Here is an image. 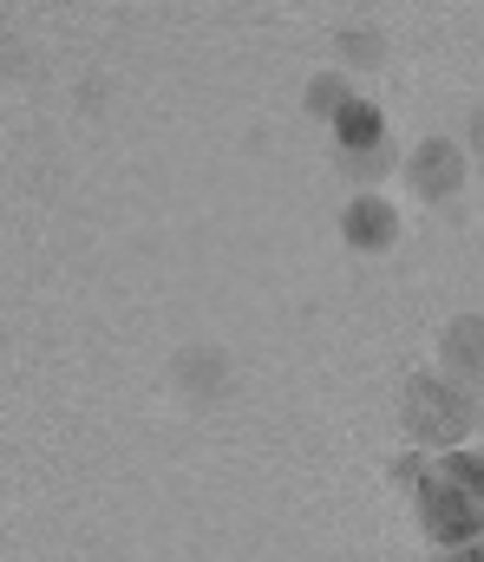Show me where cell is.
<instances>
[{
  "label": "cell",
  "instance_id": "1",
  "mask_svg": "<svg viewBox=\"0 0 484 562\" xmlns=\"http://www.w3.org/2000/svg\"><path fill=\"white\" fill-rule=\"evenodd\" d=\"M419 517H426V537L446 543V550H472V537L484 530V464L465 451H446L426 484H419Z\"/></svg>",
  "mask_w": 484,
  "mask_h": 562
},
{
  "label": "cell",
  "instance_id": "2",
  "mask_svg": "<svg viewBox=\"0 0 484 562\" xmlns=\"http://www.w3.org/2000/svg\"><path fill=\"white\" fill-rule=\"evenodd\" d=\"M439 360H446V373H452V380L479 386V380H484V321H479V314H465V321H452V327H446Z\"/></svg>",
  "mask_w": 484,
  "mask_h": 562
},
{
  "label": "cell",
  "instance_id": "3",
  "mask_svg": "<svg viewBox=\"0 0 484 562\" xmlns=\"http://www.w3.org/2000/svg\"><path fill=\"white\" fill-rule=\"evenodd\" d=\"M413 183L432 190V196H452V190H459V150H452V144H419V157H413Z\"/></svg>",
  "mask_w": 484,
  "mask_h": 562
},
{
  "label": "cell",
  "instance_id": "4",
  "mask_svg": "<svg viewBox=\"0 0 484 562\" xmlns=\"http://www.w3.org/2000/svg\"><path fill=\"white\" fill-rule=\"evenodd\" d=\"M373 236H380V243H386V236H393V210H386V203H373V196H367V203H360V210H353V243H373Z\"/></svg>",
  "mask_w": 484,
  "mask_h": 562
},
{
  "label": "cell",
  "instance_id": "5",
  "mask_svg": "<svg viewBox=\"0 0 484 562\" xmlns=\"http://www.w3.org/2000/svg\"><path fill=\"white\" fill-rule=\"evenodd\" d=\"M452 562H484V543H472V550H459Z\"/></svg>",
  "mask_w": 484,
  "mask_h": 562
},
{
  "label": "cell",
  "instance_id": "6",
  "mask_svg": "<svg viewBox=\"0 0 484 562\" xmlns=\"http://www.w3.org/2000/svg\"><path fill=\"white\" fill-rule=\"evenodd\" d=\"M479 157H484V112H479Z\"/></svg>",
  "mask_w": 484,
  "mask_h": 562
}]
</instances>
